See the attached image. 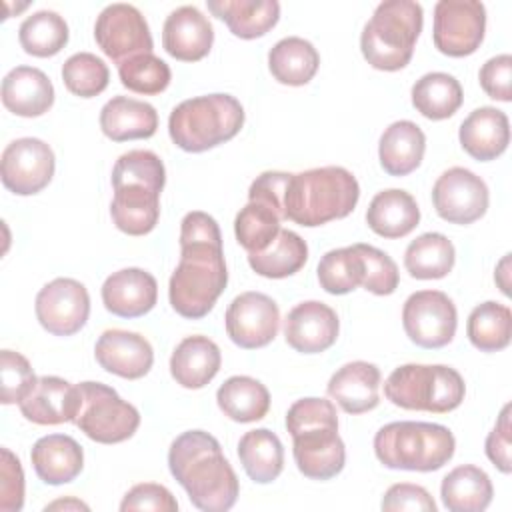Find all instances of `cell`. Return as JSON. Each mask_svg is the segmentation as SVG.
Wrapping results in <instances>:
<instances>
[{"mask_svg":"<svg viewBox=\"0 0 512 512\" xmlns=\"http://www.w3.org/2000/svg\"><path fill=\"white\" fill-rule=\"evenodd\" d=\"M426 150V136L412 120L392 122L380 136L378 158L380 166L390 176H408L414 172Z\"/></svg>","mask_w":512,"mask_h":512,"instance_id":"cell-29","label":"cell"},{"mask_svg":"<svg viewBox=\"0 0 512 512\" xmlns=\"http://www.w3.org/2000/svg\"><path fill=\"white\" fill-rule=\"evenodd\" d=\"M56 168V158L52 148L40 138H18L12 140L4 152L0 162L2 184L18 194L32 196L44 190Z\"/></svg>","mask_w":512,"mask_h":512,"instance_id":"cell-15","label":"cell"},{"mask_svg":"<svg viewBox=\"0 0 512 512\" xmlns=\"http://www.w3.org/2000/svg\"><path fill=\"white\" fill-rule=\"evenodd\" d=\"M466 334L480 352H498L510 344L512 312L508 306L488 300L478 304L466 322Z\"/></svg>","mask_w":512,"mask_h":512,"instance_id":"cell-40","label":"cell"},{"mask_svg":"<svg viewBox=\"0 0 512 512\" xmlns=\"http://www.w3.org/2000/svg\"><path fill=\"white\" fill-rule=\"evenodd\" d=\"M424 10L414 0H384L360 34V50L366 62L384 72L402 70L414 54L422 32Z\"/></svg>","mask_w":512,"mask_h":512,"instance_id":"cell-6","label":"cell"},{"mask_svg":"<svg viewBox=\"0 0 512 512\" xmlns=\"http://www.w3.org/2000/svg\"><path fill=\"white\" fill-rule=\"evenodd\" d=\"M490 194L486 182L472 170L454 166L438 176L432 188L436 214L450 224H472L488 210Z\"/></svg>","mask_w":512,"mask_h":512,"instance_id":"cell-14","label":"cell"},{"mask_svg":"<svg viewBox=\"0 0 512 512\" xmlns=\"http://www.w3.org/2000/svg\"><path fill=\"white\" fill-rule=\"evenodd\" d=\"M284 212L264 200H248L234 218V234L238 244L248 252H262L278 236Z\"/></svg>","mask_w":512,"mask_h":512,"instance_id":"cell-39","label":"cell"},{"mask_svg":"<svg viewBox=\"0 0 512 512\" xmlns=\"http://www.w3.org/2000/svg\"><path fill=\"white\" fill-rule=\"evenodd\" d=\"M384 394L404 410L446 414L462 404L466 384L458 370L444 364H404L386 378Z\"/></svg>","mask_w":512,"mask_h":512,"instance_id":"cell-9","label":"cell"},{"mask_svg":"<svg viewBox=\"0 0 512 512\" xmlns=\"http://www.w3.org/2000/svg\"><path fill=\"white\" fill-rule=\"evenodd\" d=\"M244 126V108L230 94H206L180 102L168 118V134L184 152H204L232 140Z\"/></svg>","mask_w":512,"mask_h":512,"instance_id":"cell-8","label":"cell"},{"mask_svg":"<svg viewBox=\"0 0 512 512\" xmlns=\"http://www.w3.org/2000/svg\"><path fill=\"white\" fill-rule=\"evenodd\" d=\"M420 222V208L414 196L400 188L378 192L366 210L368 228L382 238H402Z\"/></svg>","mask_w":512,"mask_h":512,"instance_id":"cell-30","label":"cell"},{"mask_svg":"<svg viewBox=\"0 0 512 512\" xmlns=\"http://www.w3.org/2000/svg\"><path fill=\"white\" fill-rule=\"evenodd\" d=\"M460 146L474 160L488 162L498 158L510 142L508 116L494 106H480L472 110L458 130Z\"/></svg>","mask_w":512,"mask_h":512,"instance_id":"cell-24","label":"cell"},{"mask_svg":"<svg viewBox=\"0 0 512 512\" xmlns=\"http://www.w3.org/2000/svg\"><path fill=\"white\" fill-rule=\"evenodd\" d=\"M94 38L100 50L116 64L138 56L150 54L154 48L152 34L142 12L132 4L106 6L94 24Z\"/></svg>","mask_w":512,"mask_h":512,"instance_id":"cell-13","label":"cell"},{"mask_svg":"<svg viewBox=\"0 0 512 512\" xmlns=\"http://www.w3.org/2000/svg\"><path fill=\"white\" fill-rule=\"evenodd\" d=\"M68 24L52 10H38L24 18L18 28V40L26 54L48 58L58 54L68 44Z\"/></svg>","mask_w":512,"mask_h":512,"instance_id":"cell-41","label":"cell"},{"mask_svg":"<svg viewBox=\"0 0 512 512\" xmlns=\"http://www.w3.org/2000/svg\"><path fill=\"white\" fill-rule=\"evenodd\" d=\"M62 80L68 92L80 98H94L102 94L110 80V70L102 58L90 52L72 54L62 64Z\"/></svg>","mask_w":512,"mask_h":512,"instance_id":"cell-44","label":"cell"},{"mask_svg":"<svg viewBox=\"0 0 512 512\" xmlns=\"http://www.w3.org/2000/svg\"><path fill=\"white\" fill-rule=\"evenodd\" d=\"M30 460L44 484L60 486L72 482L84 468L82 446L66 434H48L34 442Z\"/></svg>","mask_w":512,"mask_h":512,"instance_id":"cell-26","label":"cell"},{"mask_svg":"<svg viewBox=\"0 0 512 512\" xmlns=\"http://www.w3.org/2000/svg\"><path fill=\"white\" fill-rule=\"evenodd\" d=\"M218 408L234 422L262 420L270 410L268 388L252 376H230L216 392Z\"/></svg>","mask_w":512,"mask_h":512,"instance_id":"cell-35","label":"cell"},{"mask_svg":"<svg viewBox=\"0 0 512 512\" xmlns=\"http://www.w3.org/2000/svg\"><path fill=\"white\" fill-rule=\"evenodd\" d=\"M168 468L198 510L226 512L238 500L236 472L220 442L204 430L182 432L170 444Z\"/></svg>","mask_w":512,"mask_h":512,"instance_id":"cell-2","label":"cell"},{"mask_svg":"<svg viewBox=\"0 0 512 512\" xmlns=\"http://www.w3.org/2000/svg\"><path fill=\"white\" fill-rule=\"evenodd\" d=\"M166 184L164 162L152 150H130L112 168L114 198L110 216L128 236L152 232L160 218V192Z\"/></svg>","mask_w":512,"mask_h":512,"instance_id":"cell-3","label":"cell"},{"mask_svg":"<svg viewBox=\"0 0 512 512\" xmlns=\"http://www.w3.org/2000/svg\"><path fill=\"white\" fill-rule=\"evenodd\" d=\"M362 260H364V278L362 286L376 294V296H388L398 288L400 272L396 262L382 250L370 244H356Z\"/></svg>","mask_w":512,"mask_h":512,"instance_id":"cell-45","label":"cell"},{"mask_svg":"<svg viewBox=\"0 0 512 512\" xmlns=\"http://www.w3.org/2000/svg\"><path fill=\"white\" fill-rule=\"evenodd\" d=\"M156 128V108L136 98L114 96L100 110V130L114 142L150 138L156 134Z\"/></svg>","mask_w":512,"mask_h":512,"instance_id":"cell-28","label":"cell"},{"mask_svg":"<svg viewBox=\"0 0 512 512\" xmlns=\"http://www.w3.org/2000/svg\"><path fill=\"white\" fill-rule=\"evenodd\" d=\"M238 458L250 480L268 484L284 468V446L268 428L248 430L238 442Z\"/></svg>","mask_w":512,"mask_h":512,"instance_id":"cell-34","label":"cell"},{"mask_svg":"<svg viewBox=\"0 0 512 512\" xmlns=\"http://www.w3.org/2000/svg\"><path fill=\"white\" fill-rule=\"evenodd\" d=\"M380 370L376 364L354 360L338 368L328 382V396L346 414H364L378 406Z\"/></svg>","mask_w":512,"mask_h":512,"instance_id":"cell-23","label":"cell"},{"mask_svg":"<svg viewBox=\"0 0 512 512\" xmlns=\"http://www.w3.org/2000/svg\"><path fill=\"white\" fill-rule=\"evenodd\" d=\"M454 262V244L440 232L420 234L404 252V266L416 280L444 278L454 268Z\"/></svg>","mask_w":512,"mask_h":512,"instance_id":"cell-37","label":"cell"},{"mask_svg":"<svg viewBox=\"0 0 512 512\" xmlns=\"http://www.w3.org/2000/svg\"><path fill=\"white\" fill-rule=\"evenodd\" d=\"M82 404L80 388L60 376H40L34 388L18 404L28 422L54 426L74 422Z\"/></svg>","mask_w":512,"mask_h":512,"instance_id":"cell-19","label":"cell"},{"mask_svg":"<svg viewBox=\"0 0 512 512\" xmlns=\"http://www.w3.org/2000/svg\"><path fill=\"white\" fill-rule=\"evenodd\" d=\"M226 284L220 228L210 214L192 210L180 222V262L168 282L170 304L182 318H204Z\"/></svg>","mask_w":512,"mask_h":512,"instance_id":"cell-1","label":"cell"},{"mask_svg":"<svg viewBox=\"0 0 512 512\" xmlns=\"http://www.w3.org/2000/svg\"><path fill=\"white\" fill-rule=\"evenodd\" d=\"M206 6L242 40L264 36L280 18V4L276 0H208Z\"/></svg>","mask_w":512,"mask_h":512,"instance_id":"cell-31","label":"cell"},{"mask_svg":"<svg viewBox=\"0 0 512 512\" xmlns=\"http://www.w3.org/2000/svg\"><path fill=\"white\" fill-rule=\"evenodd\" d=\"M440 496L450 512H482L490 506L494 488L482 468L462 464L442 478Z\"/></svg>","mask_w":512,"mask_h":512,"instance_id":"cell-32","label":"cell"},{"mask_svg":"<svg viewBox=\"0 0 512 512\" xmlns=\"http://www.w3.org/2000/svg\"><path fill=\"white\" fill-rule=\"evenodd\" d=\"M118 76L124 88L144 96L164 92L172 80L170 66L152 52L132 56L118 64Z\"/></svg>","mask_w":512,"mask_h":512,"instance_id":"cell-43","label":"cell"},{"mask_svg":"<svg viewBox=\"0 0 512 512\" xmlns=\"http://www.w3.org/2000/svg\"><path fill=\"white\" fill-rule=\"evenodd\" d=\"M454 448V434L446 426L434 422H390L374 436L376 458L392 470H440L454 456Z\"/></svg>","mask_w":512,"mask_h":512,"instance_id":"cell-7","label":"cell"},{"mask_svg":"<svg viewBox=\"0 0 512 512\" xmlns=\"http://www.w3.org/2000/svg\"><path fill=\"white\" fill-rule=\"evenodd\" d=\"M356 176L342 166H322L292 174L284 192V214L294 224L314 228L346 218L358 204Z\"/></svg>","mask_w":512,"mask_h":512,"instance_id":"cell-5","label":"cell"},{"mask_svg":"<svg viewBox=\"0 0 512 512\" xmlns=\"http://www.w3.org/2000/svg\"><path fill=\"white\" fill-rule=\"evenodd\" d=\"M320 66L318 50L300 36L278 40L268 52V68L274 80L286 86L308 84Z\"/></svg>","mask_w":512,"mask_h":512,"instance_id":"cell-33","label":"cell"},{"mask_svg":"<svg viewBox=\"0 0 512 512\" xmlns=\"http://www.w3.org/2000/svg\"><path fill=\"white\" fill-rule=\"evenodd\" d=\"M402 326L416 346L434 350L452 342L458 326V312L448 294L440 290H420L406 298Z\"/></svg>","mask_w":512,"mask_h":512,"instance_id":"cell-11","label":"cell"},{"mask_svg":"<svg viewBox=\"0 0 512 512\" xmlns=\"http://www.w3.org/2000/svg\"><path fill=\"white\" fill-rule=\"evenodd\" d=\"M2 104L22 118L42 116L54 104V86L40 68L16 66L2 80Z\"/></svg>","mask_w":512,"mask_h":512,"instance_id":"cell-25","label":"cell"},{"mask_svg":"<svg viewBox=\"0 0 512 512\" xmlns=\"http://www.w3.org/2000/svg\"><path fill=\"white\" fill-rule=\"evenodd\" d=\"M82 404L74 424L94 442L118 444L134 436L140 412L102 382H80Z\"/></svg>","mask_w":512,"mask_h":512,"instance_id":"cell-10","label":"cell"},{"mask_svg":"<svg viewBox=\"0 0 512 512\" xmlns=\"http://www.w3.org/2000/svg\"><path fill=\"white\" fill-rule=\"evenodd\" d=\"M222 354L208 336H186L170 356V374L182 388H204L220 370Z\"/></svg>","mask_w":512,"mask_h":512,"instance_id":"cell-27","label":"cell"},{"mask_svg":"<svg viewBox=\"0 0 512 512\" xmlns=\"http://www.w3.org/2000/svg\"><path fill=\"white\" fill-rule=\"evenodd\" d=\"M24 506V472L18 456L0 450V512H18Z\"/></svg>","mask_w":512,"mask_h":512,"instance_id":"cell-47","label":"cell"},{"mask_svg":"<svg viewBox=\"0 0 512 512\" xmlns=\"http://www.w3.org/2000/svg\"><path fill=\"white\" fill-rule=\"evenodd\" d=\"M340 322L336 312L318 300L296 304L284 320V338L290 348L302 354H320L338 338Z\"/></svg>","mask_w":512,"mask_h":512,"instance_id":"cell-18","label":"cell"},{"mask_svg":"<svg viewBox=\"0 0 512 512\" xmlns=\"http://www.w3.org/2000/svg\"><path fill=\"white\" fill-rule=\"evenodd\" d=\"M158 300L156 278L142 268H122L102 284L104 308L120 318L148 314Z\"/></svg>","mask_w":512,"mask_h":512,"instance_id":"cell-22","label":"cell"},{"mask_svg":"<svg viewBox=\"0 0 512 512\" xmlns=\"http://www.w3.org/2000/svg\"><path fill=\"white\" fill-rule=\"evenodd\" d=\"M510 404H506L498 416L496 426L486 436V456L488 460L504 474H510L512 470V458H510Z\"/></svg>","mask_w":512,"mask_h":512,"instance_id":"cell-51","label":"cell"},{"mask_svg":"<svg viewBox=\"0 0 512 512\" xmlns=\"http://www.w3.org/2000/svg\"><path fill=\"white\" fill-rule=\"evenodd\" d=\"M318 282L328 294H348L362 286L364 260L356 244L326 252L316 268Z\"/></svg>","mask_w":512,"mask_h":512,"instance_id":"cell-42","label":"cell"},{"mask_svg":"<svg viewBox=\"0 0 512 512\" xmlns=\"http://www.w3.org/2000/svg\"><path fill=\"white\" fill-rule=\"evenodd\" d=\"M308 260L306 242L292 230H280L262 252L248 254L250 268L264 278H288Z\"/></svg>","mask_w":512,"mask_h":512,"instance_id":"cell-38","label":"cell"},{"mask_svg":"<svg viewBox=\"0 0 512 512\" xmlns=\"http://www.w3.org/2000/svg\"><path fill=\"white\" fill-rule=\"evenodd\" d=\"M228 338L244 348L256 350L270 344L280 328L278 304L262 292L238 294L224 316Z\"/></svg>","mask_w":512,"mask_h":512,"instance_id":"cell-17","label":"cell"},{"mask_svg":"<svg viewBox=\"0 0 512 512\" xmlns=\"http://www.w3.org/2000/svg\"><path fill=\"white\" fill-rule=\"evenodd\" d=\"M382 510L386 512H398V510H416V512H436V502L430 496V492L424 486L418 484H392L384 498H382Z\"/></svg>","mask_w":512,"mask_h":512,"instance_id":"cell-50","label":"cell"},{"mask_svg":"<svg viewBox=\"0 0 512 512\" xmlns=\"http://www.w3.org/2000/svg\"><path fill=\"white\" fill-rule=\"evenodd\" d=\"M60 508H64V510H90L88 508V504H84V502H80V500H76V498H62V500H54L52 504H48L44 510L48 512V510H60Z\"/></svg>","mask_w":512,"mask_h":512,"instance_id":"cell-53","label":"cell"},{"mask_svg":"<svg viewBox=\"0 0 512 512\" xmlns=\"http://www.w3.org/2000/svg\"><path fill=\"white\" fill-rule=\"evenodd\" d=\"M36 374L30 362L14 350L0 352V384L2 404H20L24 396L34 388Z\"/></svg>","mask_w":512,"mask_h":512,"instance_id":"cell-46","label":"cell"},{"mask_svg":"<svg viewBox=\"0 0 512 512\" xmlns=\"http://www.w3.org/2000/svg\"><path fill=\"white\" fill-rule=\"evenodd\" d=\"M120 510L122 512H130V510H154V512H176L178 510V502L172 496V492L162 486V484H154V482H142L132 486L122 502H120Z\"/></svg>","mask_w":512,"mask_h":512,"instance_id":"cell-48","label":"cell"},{"mask_svg":"<svg viewBox=\"0 0 512 512\" xmlns=\"http://www.w3.org/2000/svg\"><path fill=\"white\" fill-rule=\"evenodd\" d=\"M292 454L298 470L310 480H330L342 472L346 448L338 436L336 406L326 398H300L286 412Z\"/></svg>","mask_w":512,"mask_h":512,"instance_id":"cell-4","label":"cell"},{"mask_svg":"<svg viewBox=\"0 0 512 512\" xmlns=\"http://www.w3.org/2000/svg\"><path fill=\"white\" fill-rule=\"evenodd\" d=\"M486 32V8L478 0H440L434 6V46L452 58L474 54Z\"/></svg>","mask_w":512,"mask_h":512,"instance_id":"cell-12","label":"cell"},{"mask_svg":"<svg viewBox=\"0 0 512 512\" xmlns=\"http://www.w3.org/2000/svg\"><path fill=\"white\" fill-rule=\"evenodd\" d=\"M482 90L500 102L512 100V56L498 54L486 60L478 72Z\"/></svg>","mask_w":512,"mask_h":512,"instance_id":"cell-49","label":"cell"},{"mask_svg":"<svg viewBox=\"0 0 512 512\" xmlns=\"http://www.w3.org/2000/svg\"><path fill=\"white\" fill-rule=\"evenodd\" d=\"M94 356L106 372L126 380L146 376L154 364V350L150 342L136 332L118 328L100 334L94 346Z\"/></svg>","mask_w":512,"mask_h":512,"instance_id":"cell-20","label":"cell"},{"mask_svg":"<svg viewBox=\"0 0 512 512\" xmlns=\"http://www.w3.org/2000/svg\"><path fill=\"white\" fill-rule=\"evenodd\" d=\"M508 262H510V258H508V254L502 258V262L498 264V268H496V274H494V280L498 282V286H500V290L508 296L510 294V288H508V284L504 282V276L508 274L506 270H508Z\"/></svg>","mask_w":512,"mask_h":512,"instance_id":"cell-54","label":"cell"},{"mask_svg":"<svg viewBox=\"0 0 512 512\" xmlns=\"http://www.w3.org/2000/svg\"><path fill=\"white\" fill-rule=\"evenodd\" d=\"M214 42L210 20L196 6L172 10L162 28L164 50L182 62H198L208 56Z\"/></svg>","mask_w":512,"mask_h":512,"instance_id":"cell-21","label":"cell"},{"mask_svg":"<svg viewBox=\"0 0 512 512\" xmlns=\"http://www.w3.org/2000/svg\"><path fill=\"white\" fill-rule=\"evenodd\" d=\"M412 106L428 120H446L462 106L460 82L446 72H428L412 86Z\"/></svg>","mask_w":512,"mask_h":512,"instance_id":"cell-36","label":"cell"},{"mask_svg":"<svg viewBox=\"0 0 512 512\" xmlns=\"http://www.w3.org/2000/svg\"><path fill=\"white\" fill-rule=\"evenodd\" d=\"M290 172H278V170H268L262 172L248 190V200H264L284 212V192L290 180ZM286 216V214H284Z\"/></svg>","mask_w":512,"mask_h":512,"instance_id":"cell-52","label":"cell"},{"mask_svg":"<svg viewBox=\"0 0 512 512\" xmlns=\"http://www.w3.org/2000/svg\"><path fill=\"white\" fill-rule=\"evenodd\" d=\"M36 318L54 336H72L90 316V296L74 278H54L36 294Z\"/></svg>","mask_w":512,"mask_h":512,"instance_id":"cell-16","label":"cell"}]
</instances>
